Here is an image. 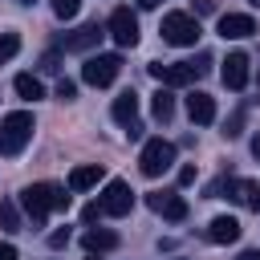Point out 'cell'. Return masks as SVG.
Instances as JSON below:
<instances>
[{
    "instance_id": "6da1fadb",
    "label": "cell",
    "mask_w": 260,
    "mask_h": 260,
    "mask_svg": "<svg viewBox=\"0 0 260 260\" xmlns=\"http://www.w3.org/2000/svg\"><path fill=\"white\" fill-rule=\"evenodd\" d=\"M20 207H24V215L32 223H45L49 211H69V195L57 183H28L20 191Z\"/></svg>"
},
{
    "instance_id": "7a4b0ae2",
    "label": "cell",
    "mask_w": 260,
    "mask_h": 260,
    "mask_svg": "<svg viewBox=\"0 0 260 260\" xmlns=\"http://www.w3.org/2000/svg\"><path fill=\"white\" fill-rule=\"evenodd\" d=\"M32 130H37V122H32L28 110L4 114V122H0V154H20L28 146V138H32Z\"/></svg>"
},
{
    "instance_id": "3957f363",
    "label": "cell",
    "mask_w": 260,
    "mask_h": 260,
    "mask_svg": "<svg viewBox=\"0 0 260 260\" xmlns=\"http://www.w3.org/2000/svg\"><path fill=\"white\" fill-rule=\"evenodd\" d=\"M171 162H175V142H167V138H150V142L142 146V154H138V171H142L146 179L167 175Z\"/></svg>"
},
{
    "instance_id": "277c9868",
    "label": "cell",
    "mask_w": 260,
    "mask_h": 260,
    "mask_svg": "<svg viewBox=\"0 0 260 260\" xmlns=\"http://www.w3.org/2000/svg\"><path fill=\"white\" fill-rule=\"evenodd\" d=\"M118 73H122V57L118 53H98V57H85V65H81V81L93 85V89H106Z\"/></svg>"
},
{
    "instance_id": "5b68a950",
    "label": "cell",
    "mask_w": 260,
    "mask_h": 260,
    "mask_svg": "<svg viewBox=\"0 0 260 260\" xmlns=\"http://www.w3.org/2000/svg\"><path fill=\"white\" fill-rule=\"evenodd\" d=\"M162 41L167 45H179V49L195 45L199 41V20L191 12H167L162 16Z\"/></svg>"
},
{
    "instance_id": "8992f818",
    "label": "cell",
    "mask_w": 260,
    "mask_h": 260,
    "mask_svg": "<svg viewBox=\"0 0 260 260\" xmlns=\"http://www.w3.org/2000/svg\"><path fill=\"white\" fill-rule=\"evenodd\" d=\"M146 69H150V77H154L158 85H171V89H179V85H191V81L199 77L195 61H171V65H162V61H150Z\"/></svg>"
},
{
    "instance_id": "52a82bcc",
    "label": "cell",
    "mask_w": 260,
    "mask_h": 260,
    "mask_svg": "<svg viewBox=\"0 0 260 260\" xmlns=\"http://www.w3.org/2000/svg\"><path fill=\"white\" fill-rule=\"evenodd\" d=\"M106 28H110V37H114L118 49H134V45H138V16H134L130 8H114Z\"/></svg>"
},
{
    "instance_id": "ba28073f",
    "label": "cell",
    "mask_w": 260,
    "mask_h": 260,
    "mask_svg": "<svg viewBox=\"0 0 260 260\" xmlns=\"http://www.w3.org/2000/svg\"><path fill=\"white\" fill-rule=\"evenodd\" d=\"M110 114H114V122H118L130 138H138V134H142V122H138V93H134V89L118 93V98H114V106H110Z\"/></svg>"
},
{
    "instance_id": "9c48e42d",
    "label": "cell",
    "mask_w": 260,
    "mask_h": 260,
    "mask_svg": "<svg viewBox=\"0 0 260 260\" xmlns=\"http://www.w3.org/2000/svg\"><path fill=\"white\" fill-rule=\"evenodd\" d=\"M98 203H102V211H106V215H130V207H134V191H130V183L110 179Z\"/></svg>"
},
{
    "instance_id": "30bf717a",
    "label": "cell",
    "mask_w": 260,
    "mask_h": 260,
    "mask_svg": "<svg viewBox=\"0 0 260 260\" xmlns=\"http://www.w3.org/2000/svg\"><path fill=\"white\" fill-rule=\"evenodd\" d=\"M146 207H150L154 215L171 219V223L187 219V199H183V195H175V191H150V195H146Z\"/></svg>"
},
{
    "instance_id": "8fae6325",
    "label": "cell",
    "mask_w": 260,
    "mask_h": 260,
    "mask_svg": "<svg viewBox=\"0 0 260 260\" xmlns=\"http://www.w3.org/2000/svg\"><path fill=\"white\" fill-rule=\"evenodd\" d=\"M98 41H102V28L98 24H81L73 32H61L57 37V49H65V53H89Z\"/></svg>"
},
{
    "instance_id": "7c38bea8",
    "label": "cell",
    "mask_w": 260,
    "mask_h": 260,
    "mask_svg": "<svg viewBox=\"0 0 260 260\" xmlns=\"http://www.w3.org/2000/svg\"><path fill=\"white\" fill-rule=\"evenodd\" d=\"M256 32V20L248 12H223L219 16V37L223 41H240V37H252Z\"/></svg>"
},
{
    "instance_id": "4fadbf2b",
    "label": "cell",
    "mask_w": 260,
    "mask_h": 260,
    "mask_svg": "<svg viewBox=\"0 0 260 260\" xmlns=\"http://www.w3.org/2000/svg\"><path fill=\"white\" fill-rule=\"evenodd\" d=\"M219 77H223V85L228 89H244L248 85V53H228V61H223V69H219Z\"/></svg>"
},
{
    "instance_id": "5bb4252c",
    "label": "cell",
    "mask_w": 260,
    "mask_h": 260,
    "mask_svg": "<svg viewBox=\"0 0 260 260\" xmlns=\"http://www.w3.org/2000/svg\"><path fill=\"white\" fill-rule=\"evenodd\" d=\"M187 114H191V122H195V126H211V122H215V98H211V93H203V89L187 93Z\"/></svg>"
},
{
    "instance_id": "9a60e30c",
    "label": "cell",
    "mask_w": 260,
    "mask_h": 260,
    "mask_svg": "<svg viewBox=\"0 0 260 260\" xmlns=\"http://www.w3.org/2000/svg\"><path fill=\"white\" fill-rule=\"evenodd\" d=\"M102 179H106L102 162H81V167L69 171V191H89V187H98Z\"/></svg>"
},
{
    "instance_id": "2e32d148",
    "label": "cell",
    "mask_w": 260,
    "mask_h": 260,
    "mask_svg": "<svg viewBox=\"0 0 260 260\" xmlns=\"http://www.w3.org/2000/svg\"><path fill=\"white\" fill-rule=\"evenodd\" d=\"M207 240H211V244H236V240H240V223H236L232 215H215V219L207 223Z\"/></svg>"
},
{
    "instance_id": "e0dca14e",
    "label": "cell",
    "mask_w": 260,
    "mask_h": 260,
    "mask_svg": "<svg viewBox=\"0 0 260 260\" xmlns=\"http://www.w3.org/2000/svg\"><path fill=\"white\" fill-rule=\"evenodd\" d=\"M81 244H85V252H89V256H98V252L118 248V236H114L110 228H89V232L81 236Z\"/></svg>"
},
{
    "instance_id": "ac0fdd59",
    "label": "cell",
    "mask_w": 260,
    "mask_h": 260,
    "mask_svg": "<svg viewBox=\"0 0 260 260\" xmlns=\"http://www.w3.org/2000/svg\"><path fill=\"white\" fill-rule=\"evenodd\" d=\"M150 114H154V122H171L175 118V93H171V85H158V93L150 98Z\"/></svg>"
},
{
    "instance_id": "d6986e66",
    "label": "cell",
    "mask_w": 260,
    "mask_h": 260,
    "mask_svg": "<svg viewBox=\"0 0 260 260\" xmlns=\"http://www.w3.org/2000/svg\"><path fill=\"white\" fill-rule=\"evenodd\" d=\"M16 93L24 98V102H37V98H45V85H41V77L37 73H16Z\"/></svg>"
},
{
    "instance_id": "ffe728a7",
    "label": "cell",
    "mask_w": 260,
    "mask_h": 260,
    "mask_svg": "<svg viewBox=\"0 0 260 260\" xmlns=\"http://www.w3.org/2000/svg\"><path fill=\"white\" fill-rule=\"evenodd\" d=\"M0 228L4 232H20V211L12 199H0Z\"/></svg>"
},
{
    "instance_id": "44dd1931",
    "label": "cell",
    "mask_w": 260,
    "mask_h": 260,
    "mask_svg": "<svg viewBox=\"0 0 260 260\" xmlns=\"http://www.w3.org/2000/svg\"><path fill=\"white\" fill-rule=\"evenodd\" d=\"M16 53H20V32L4 28V32H0V65H4V61H12Z\"/></svg>"
},
{
    "instance_id": "7402d4cb",
    "label": "cell",
    "mask_w": 260,
    "mask_h": 260,
    "mask_svg": "<svg viewBox=\"0 0 260 260\" xmlns=\"http://www.w3.org/2000/svg\"><path fill=\"white\" fill-rule=\"evenodd\" d=\"M240 134H244V106L232 110V118L223 122V138H240Z\"/></svg>"
},
{
    "instance_id": "603a6c76",
    "label": "cell",
    "mask_w": 260,
    "mask_h": 260,
    "mask_svg": "<svg viewBox=\"0 0 260 260\" xmlns=\"http://www.w3.org/2000/svg\"><path fill=\"white\" fill-rule=\"evenodd\" d=\"M77 8H81V0H53V16L57 20H73Z\"/></svg>"
},
{
    "instance_id": "cb8c5ba5",
    "label": "cell",
    "mask_w": 260,
    "mask_h": 260,
    "mask_svg": "<svg viewBox=\"0 0 260 260\" xmlns=\"http://www.w3.org/2000/svg\"><path fill=\"white\" fill-rule=\"evenodd\" d=\"M57 98H61V102H73V98H77V85H73L69 77H61V81H57Z\"/></svg>"
},
{
    "instance_id": "d4e9b609",
    "label": "cell",
    "mask_w": 260,
    "mask_h": 260,
    "mask_svg": "<svg viewBox=\"0 0 260 260\" xmlns=\"http://www.w3.org/2000/svg\"><path fill=\"white\" fill-rule=\"evenodd\" d=\"M41 69H45V73H61V57H57V53H45V57H41Z\"/></svg>"
},
{
    "instance_id": "484cf974",
    "label": "cell",
    "mask_w": 260,
    "mask_h": 260,
    "mask_svg": "<svg viewBox=\"0 0 260 260\" xmlns=\"http://www.w3.org/2000/svg\"><path fill=\"white\" fill-rule=\"evenodd\" d=\"M81 215H85V223H98V219H102L106 211H102V203H89V207H85Z\"/></svg>"
},
{
    "instance_id": "4316f807",
    "label": "cell",
    "mask_w": 260,
    "mask_h": 260,
    "mask_svg": "<svg viewBox=\"0 0 260 260\" xmlns=\"http://www.w3.org/2000/svg\"><path fill=\"white\" fill-rule=\"evenodd\" d=\"M65 244H69V228H61V232L49 236V248H65Z\"/></svg>"
},
{
    "instance_id": "83f0119b",
    "label": "cell",
    "mask_w": 260,
    "mask_h": 260,
    "mask_svg": "<svg viewBox=\"0 0 260 260\" xmlns=\"http://www.w3.org/2000/svg\"><path fill=\"white\" fill-rule=\"evenodd\" d=\"M195 12H199V16H207V12H215V0H195Z\"/></svg>"
},
{
    "instance_id": "f1b7e54d",
    "label": "cell",
    "mask_w": 260,
    "mask_h": 260,
    "mask_svg": "<svg viewBox=\"0 0 260 260\" xmlns=\"http://www.w3.org/2000/svg\"><path fill=\"white\" fill-rule=\"evenodd\" d=\"M0 260H16V248L8 240H0Z\"/></svg>"
},
{
    "instance_id": "f546056e",
    "label": "cell",
    "mask_w": 260,
    "mask_h": 260,
    "mask_svg": "<svg viewBox=\"0 0 260 260\" xmlns=\"http://www.w3.org/2000/svg\"><path fill=\"white\" fill-rule=\"evenodd\" d=\"M179 183H195V167H179Z\"/></svg>"
},
{
    "instance_id": "4dcf8cb0",
    "label": "cell",
    "mask_w": 260,
    "mask_h": 260,
    "mask_svg": "<svg viewBox=\"0 0 260 260\" xmlns=\"http://www.w3.org/2000/svg\"><path fill=\"white\" fill-rule=\"evenodd\" d=\"M248 207H256V211H260V187L252 191V199H248Z\"/></svg>"
},
{
    "instance_id": "1f68e13d",
    "label": "cell",
    "mask_w": 260,
    "mask_h": 260,
    "mask_svg": "<svg viewBox=\"0 0 260 260\" xmlns=\"http://www.w3.org/2000/svg\"><path fill=\"white\" fill-rule=\"evenodd\" d=\"M236 260H260V252H240Z\"/></svg>"
},
{
    "instance_id": "d6a6232c",
    "label": "cell",
    "mask_w": 260,
    "mask_h": 260,
    "mask_svg": "<svg viewBox=\"0 0 260 260\" xmlns=\"http://www.w3.org/2000/svg\"><path fill=\"white\" fill-rule=\"evenodd\" d=\"M252 154H256V158H260V134H256V138H252Z\"/></svg>"
},
{
    "instance_id": "836d02e7",
    "label": "cell",
    "mask_w": 260,
    "mask_h": 260,
    "mask_svg": "<svg viewBox=\"0 0 260 260\" xmlns=\"http://www.w3.org/2000/svg\"><path fill=\"white\" fill-rule=\"evenodd\" d=\"M138 8H158V0H138Z\"/></svg>"
},
{
    "instance_id": "e575fe53",
    "label": "cell",
    "mask_w": 260,
    "mask_h": 260,
    "mask_svg": "<svg viewBox=\"0 0 260 260\" xmlns=\"http://www.w3.org/2000/svg\"><path fill=\"white\" fill-rule=\"evenodd\" d=\"M16 4H37V0H16Z\"/></svg>"
},
{
    "instance_id": "d590c367",
    "label": "cell",
    "mask_w": 260,
    "mask_h": 260,
    "mask_svg": "<svg viewBox=\"0 0 260 260\" xmlns=\"http://www.w3.org/2000/svg\"><path fill=\"white\" fill-rule=\"evenodd\" d=\"M248 4H260V0H248Z\"/></svg>"
},
{
    "instance_id": "8d00e7d4",
    "label": "cell",
    "mask_w": 260,
    "mask_h": 260,
    "mask_svg": "<svg viewBox=\"0 0 260 260\" xmlns=\"http://www.w3.org/2000/svg\"><path fill=\"white\" fill-rule=\"evenodd\" d=\"M89 260H93V256H89Z\"/></svg>"
}]
</instances>
